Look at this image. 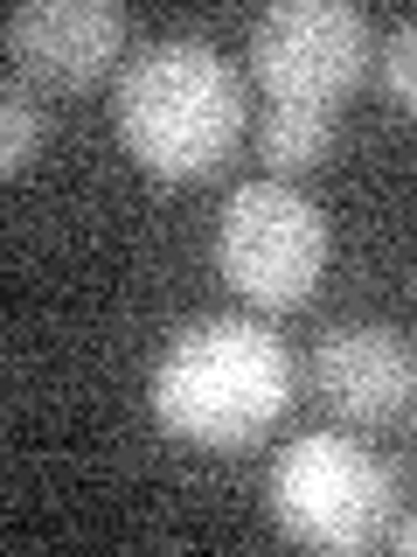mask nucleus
<instances>
[{
	"mask_svg": "<svg viewBox=\"0 0 417 557\" xmlns=\"http://www.w3.org/2000/svg\"><path fill=\"white\" fill-rule=\"evenodd\" d=\"M147 405L167 440L237 453L257 446L292 405V356L257 321H195L181 327L153 362Z\"/></svg>",
	"mask_w": 417,
	"mask_h": 557,
	"instance_id": "f257e3e1",
	"label": "nucleus"
},
{
	"mask_svg": "<svg viewBox=\"0 0 417 557\" xmlns=\"http://www.w3.org/2000/svg\"><path fill=\"white\" fill-rule=\"evenodd\" d=\"M118 139L153 182H202L243 139V84L195 35L153 42L118 70Z\"/></svg>",
	"mask_w": 417,
	"mask_h": 557,
	"instance_id": "f03ea898",
	"label": "nucleus"
},
{
	"mask_svg": "<svg viewBox=\"0 0 417 557\" xmlns=\"http://www.w3.org/2000/svg\"><path fill=\"white\" fill-rule=\"evenodd\" d=\"M396 509V487L369 446L306 432L271 467V522L306 550H369Z\"/></svg>",
	"mask_w": 417,
	"mask_h": 557,
	"instance_id": "7ed1b4c3",
	"label": "nucleus"
},
{
	"mask_svg": "<svg viewBox=\"0 0 417 557\" xmlns=\"http://www.w3.org/2000/svg\"><path fill=\"white\" fill-rule=\"evenodd\" d=\"M216 265L251 307H300L320 286L327 265V223L300 188H286L278 174L243 182L223 202V231H216Z\"/></svg>",
	"mask_w": 417,
	"mask_h": 557,
	"instance_id": "20e7f679",
	"label": "nucleus"
},
{
	"mask_svg": "<svg viewBox=\"0 0 417 557\" xmlns=\"http://www.w3.org/2000/svg\"><path fill=\"white\" fill-rule=\"evenodd\" d=\"M251 70L278 104L334 112L369 70V14L348 0H271L251 22Z\"/></svg>",
	"mask_w": 417,
	"mask_h": 557,
	"instance_id": "39448f33",
	"label": "nucleus"
},
{
	"mask_svg": "<svg viewBox=\"0 0 417 557\" xmlns=\"http://www.w3.org/2000/svg\"><path fill=\"white\" fill-rule=\"evenodd\" d=\"M126 49V8L118 0H28L8 14V57L35 84L84 91Z\"/></svg>",
	"mask_w": 417,
	"mask_h": 557,
	"instance_id": "423d86ee",
	"label": "nucleus"
},
{
	"mask_svg": "<svg viewBox=\"0 0 417 557\" xmlns=\"http://www.w3.org/2000/svg\"><path fill=\"white\" fill-rule=\"evenodd\" d=\"M313 376H320V397L334 405L348 425H390V418L410 411V342L382 321H348L334 327L320 348H313Z\"/></svg>",
	"mask_w": 417,
	"mask_h": 557,
	"instance_id": "0eeeda50",
	"label": "nucleus"
},
{
	"mask_svg": "<svg viewBox=\"0 0 417 557\" xmlns=\"http://www.w3.org/2000/svg\"><path fill=\"white\" fill-rule=\"evenodd\" d=\"M334 147V112H320V104H278L257 119V153H265V168H313L320 153Z\"/></svg>",
	"mask_w": 417,
	"mask_h": 557,
	"instance_id": "6e6552de",
	"label": "nucleus"
},
{
	"mask_svg": "<svg viewBox=\"0 0 417 557\" xmlns=\"http://www.w3.org/2000/svg\"><path fill=\"white\" fill-rule=\"evenodd\" d=\"M35 147H42V112H35L22 84L0 77V182H14L35 161Z\"/></svg>",
	"mask_w": 417,
	"mask_h": 557,
	"instance_id": "1a4fd4ad",
	"label": "nucleus"
},
{
	"mask_svg": "<svg viewBox=\"0 0 417 557\" xmlns=\"http://www.w3.org/2000/svg\"><path fill=\"white\" fill-rule=\"evenodd\" d=\"M410 49H417V28H410V22H396V28H390V49H382V84H390V98H396V104H410V98H417Z\"/></svg>",
	"mask_w": 417,
	"mask_h": 557,
	"instance_id": "9d476101",
	"label": "nucleus"
}]
</instances>
